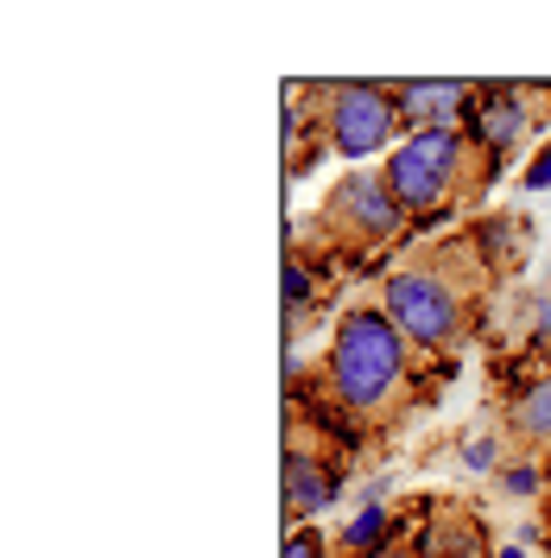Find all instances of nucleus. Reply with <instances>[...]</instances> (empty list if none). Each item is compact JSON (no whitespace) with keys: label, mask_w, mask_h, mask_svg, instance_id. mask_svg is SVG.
Segmentation results:
<instances>
[{"label":"nucleus","mask_w":551,"mask_h":558,"mask_svg":"<svg viewBox=\"0 0 551 558\" xmlns=\"http://www.w3.org/2000/svg\"><path fill=\"white\" fill-rule=\"evenodd\" d=\"M413 362L418 349L400 337V324L380 305H348L330 324V349L317 362V381L348 425H393L413 407Z\"/></svg>","instance_id":"obj_1"},{"label":"nucleus","mask_w":551,"mask_h":558,"mask_svg":"<svg viewBox=\"0 0 551 558\" xmlns=\"http://www.w3.org/2000/svg\"><path fill=\"white\" fill-rule=\"evenodd\" d=\"M494 267L482 260L476 235H456L438 254H413L380 279V312L400 324L418 355H450L476 324V299L488 292Z\"/></svg>","instance_id":"obj_2"},{"label":"nucleus","mask_w":551,"mask_h":558,"mask_svg":"<svg viewBox=\"0 0 551 558\" xmlns=\"http://www.w3.org/2000/svg\"><path fill=\"white\" fill-rule=\"evenodd\" d=\"M380 172H387V184H393L406 222H431V216L469 204V197H482L488 184H494L488 166H482V153H476V140L463 134V128H425V134H406L387 159H380Z\"/></svg>","instance_id":"obj_3"},{"label":"nucleus","mask_w":551,"mask_h":558,"mask_svg":"<svg viewBox=\"0 0 551 558\" xmlns=\"http://www.w3.org/2000/svg\"><path fill=\"white\" fill-rule=\"evenodd\" d=\"M310 108H317V128H323V146L343 153L348 166L362 159H387L400 146V108H393V83H310Z\"/></svg>","instance_id":"obj_4"},{"label":"nucleus","mask_w":551,"mask_h":558,"mask_svg":"<svg viewBox=\"0 0 551 558\" xmlns=\"http://www.w3.org/2000/svg\"><path fill=\"white\" fill-rule=\"evenodd\" d=\"M317 229H323L336 247H387V242H400L413 222H406V209H400V197H393L387 172L355 166V172H348L330 197H323V209H317Z\"/></svg>","instance_id":"obj_5"},{"label":"nucleus","mask_w":551,"mask_h":558,"mask_svg":"<svg viewBox=\"0 0 551 558\" xmlns=\"http://www.w3.org/2000/svg\"><path fill=\"white\" fill-rule=\"evenodd\" d=\"M532 96H539V89H526V83H476V89H469L463 134L476 140L488 178H501L514 166V153L526 146V134H532Z\"/></svg>","instance_id":"obj_6"},{"label":"nucleus","mask_w":551,"mask_h":558,"mask_svg":"<svg viewBox=\"0 0 551 558\" xmlns=\"http://www.w3.org/2000/svg\"><path fill=\"white\" fill-rule=\"evenodd\" d=\"M336 495H343V463L330 457V438L292 413V438H285V514H292V526H310Z\"/></svg>","instance_id":"obj_7"},{"label":"nucleus","mask_w":551,"mask_h":558,"mask_svg":"<svg viewBox=\"0 0 551 558\" xmlns=\"http://www.w3.org/2000/svg\"><path fill=\"white\" fill-rule=\"evenodd\" d=\"M469 89L476 83H393V108H400V128L406 134H425V128H463V108H469Z\"/></svg>","instance_id":"obj_8"},{"label":"nucleus","mask_w":551,"mask_h":558,"mask_svg":"<svg viewBox=\"0 0 551 558\" xmlns=\"http://www.w3.org/2000/svg\"><path fill=\"white\" fill-rule=\"evenodd\" d=\"M501 432H507L514 457H551V368H539L526 387L507 393Z\"/></svg>","instance_id":"obj_9"},{"label":"nucleus","mask_w":551,"mask_h":558,"mask_svg":"<svg viewBox=\"0 0 551 558\" xmlns=\"http://www.w3.org/2000/svg\"><path fill=\"white\" fill-rule=\"evenodd\" d=\"M393 553V508L387 501H362L355 521L336 533V558H380Z\"/></svg>","instance_id":"obj_10"},{"label":"nucleus","mask_w":551,"mask_h":558,"mask_svg":"<svg viewBox=\"0 0 551 558\" xmlns=\"http://www.w3.org/2000/svg\"><path fill=\"white\" fill-rule=\"evenodd\" d=\"M418 558H488V533L469 514H444V521L425 526Z\"/></svg>","instance_id":"obj_11"},{"label":"nucleus","mask_w":551,"mask_h":558,"mask_svg":"<svg viewBox=\"0 0 551 558\" xmlns=\"http://www.w3.org/2000/svg\"><path fill=\"white\" fill-rule=\"evenodd\" d=\"M310 299H317V254H310V242H292V254H285V324L292 330L305 324Z\"/></svg>","instance_id":"obj_12"},{"label":"nucleus","mask_w":551,"mask_h":558,"mask_svg":"<svg viewBox=\"0 0 551 558\" xmlns=\"http://www.w3.org/2000/svg\"><path fill=\"white\" fill-rule=\"evenodd\" d=\"M494 483H501L507 501H532V495H546L551 488V457H507Z\"/></svg>","instance_id":"obj_13"},{"label":"nucleus","mask_w":551,"mask_h":558,"mask_svg":"<svg viewBox=\"0 0 551 558\" xmlns=\"http://www.w3.org/2000/svg\"><path fill=\"white\" fill-rule=\"evenodd\" d=\"M456 463L469 470V476H501V438H488V432H476V438H463V451H456Z\"/></svg>","instance_id":"obj_14"},{"label":"nucleus","mask_w":551,"mask_h":558,"mask_svg":"<svg viewBox=\"0 0 551 558\" xmlns=\"http://www.w3.org/2000/svg\"><path fill=\"white\" fill-rule=\"evenodd\" d=\"M279 558H336V553H330V539H323V533L292 526V533H285V553H279Z\"/></svg>","instance_id":"obj_15"},{"label":"nucleus","mask_w":551,"mask_h":558,"mask_svg":"<svg viewBox=\"0 0 551 558\" xmlns=\"http://www.w3.org/2000/svg\"><path fill=\"white\" fill-rule=\"evenodd\" d=\"M519 184H526V191H551V140L539 146V159H532V166L519 172Z\"/></svg>","instance_id":"obj_16"},{"label":"nucleus","mask_w":551,"mask_h":558,"mask_svg":"<svg viewBox=\"0 0 551 558\" xmlns=\"http://www.w3.org/2000/svg\"><path fill=\"white\" fill-rule=\"evenodd\" d=\"M380 558H418V553H400V546H393V553H380Z\"/></svg>","instance_id":"obj_17"},{"label":"nucleus","mask_w":551,"mask_h":558,"mask_svg":"<svg viewBox=\"0 0 551 558\" xmlns=\"http://www.w3.org/2000/svg\"><path fill=\"white\" fill-rule=\"evenodd\" d=\"M546 553H551V508H546Z\"/></svg>","instance_id":"obj_18"},{"label":"nucleus","mask_w":551,"mask_h":558,"mask_svg":"<svg viewBox=\"0 0 551 558\" xmlns=\"http://www.w3.org/2000/svg\"><path fill=\"white\" fill-rule=\"evenodd\" d=\"M501 558H519V553H501Z\"/></svg>","instance_id":"obj_19"}]
</instances>
